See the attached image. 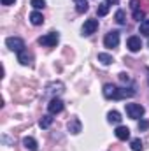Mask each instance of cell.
<instances>
[{
    "instance_id": "obj_9",
    "label": "cell",
    "mask_w": 149,
    "mask_h": 151,
    "mask_svg": "<svg viewBox=\"0 0 149 151\" xmlns=\"http://www.w3.org/2000/svg\"><path fill=\"white\" fill-rule=\"evenodd\" d=\"M67 128H69V132L70 134H81L82 132V123H81V119L79 118H70V121H69V125H67Z\"/></svg>"
},
{
    "instance_id": "obj_7",
    "label": "cell",
    "mask_w": 149,
    "mask_h": 151,
    "mask_svg": "<svg viewBox=\"0 0 149 151\" xmlns=\"http://www.w3.org/2000/svg\"><path fill=\"white\" fill-rule=\"evenodd\" d=\"M117 44H119V32H116V30L109 32L104 37V46L105 47H117Z\"/></svg>"
},
{
    "instance_id": "obj_5",
    "label": "cell",
    "mask_w": 149,
    "mask_h": 151,
    "mask_svg": "<svg viewBox=\"0 0 149 151\" xmlns=\"http://www.w3.org/2000/svg\"><path fill=\"white\" fill-rule=\"evenodd\" d=\"M97 28H98V21H97V19H86L84 25H82V28H81V34H82L84 37H88V35L95 34Z\"/></svg>"
},
{
    "instance_id": "obj_3",
    "label": "cell",
    "mask_w": 149,
    "mask_h": 151,
    "mask_svg": "<svg viewBox=\"0 0 149 151\" xmlns=\"http://www.w3.org/2000/svg\"><path fill=\"white\" fill-rule=\"evenodd\" d=\"M58 40H60V34L58 32H49V34H46V35H42L39 39V44L46 46V47H53V46L58 44Z\"/></svg>"
},
{
    "instance_id": "obj_28",
    "label": "cell",
    "mask_w": 149,
    "mask_h": 151,
    "mask_svg": "<svg viewBox=\"0 0 149 151\" xmlns=\"http://www.w3.org/2000/svg\"><path fill=\"white\" fill-rule=\"evenodd\" d=\"M105 2H107L109 5H111V4H114V5H116V4H119V0H105Z\"/></svg>"
},
{
    "instance_id": "obj_21",
    "label": "cell",
    "mask_w": 149,
    "mask_h": 151,
    "mask_svg": "<svg viewBox=\"0 0 149 151\" xmlns=\"http://www.w3.org/2000/svg\"><path fill=\"white\" fill-rule=\"evenodd\" d=\"M130 146H132V150H133V151H142V150H144V146H142V141H140V139H132Z\"/></svg>"
},
{
    "instance_id": "obj_10",
    "label": "cell",
    "mask_w": 149,
    "mask_h": 151,
    "mask_svg": "<svg viewBox=\"0 0 149 151\" xmlns=\"http://www.w3.org/2000/svg\"><path fill=\"white\" fill-rule=\"evenodd\" d=\"M32 60H34V56H32V53H28L27 49H23L21 53H18V62H19L21 65H32Z\"/></svg>"
},
{
    "instance_id": "obj_22",
    "label": "cell",
    "mask_w": 149,
    "mask_h": 151,
    "mask_svg": "<svg viewBox=\"0 0 149 151\" xmlns=\"http://www.w3.org/2000/svg\"><path fill=\"white\" fill-rule=\"evenodd\" d=\"M30 5H32L35 11H40V9H44V7H46V0H32V2H30Z\"/></svg>"
},
{
    "instance_id": "obj_1",
    "label": "cell",
    "mask_w": 149,
    "mask_h": 151,
    "mask_svg": "<svg viewBox=\"0 0 149 151\" xmlns=\"http://www.w3.org/2000/svg\"><path fill=\"white\" fill-rule=\"evenodd\" d=\"M104 97L105 99H112V100H121V99H126V97H132L135 91L133 90H125V88H117L111 83L104 84Z\"/></svg>"
},
{
    "instance_id": "obj_23",
    "label": "cell",
    "mask_w": 149,
    "mask_h": 151,
    "mask_svg": "<svg viewBox=\"0 0 149 151\" xmlns=\"http://www.w3.org/2000/svg\"><path fill=\"white\" fill-rule=\"evenodd\" d=\"M144 16H146V12H144L142 9H135V11H133V19H137V21H144Z\"/></svg>"
},
{
    "instance_id": "obj_29",
    "label": "cell",
    "mask_w": 149,
    "mask_h": 151,
    "mask_svg": "<svg viewBox=\"0 0 149 151\" xmlns=\"http://www.w3.org/2000/svg\"><path fill=\"white\" fill-rule=\"evenodd\" d=\"M148 72H149V70H148ZM148 83H149V79H148Z\"/></svg>"
},
{
    "instance_id": "obj_14",
    "label": "cell",
    "mask_w": 149,
    "mask_h": 151,
    "mask_svg": "<svg viewBox=\"0 0 149 151\" xmlns=\"http://www.w3.org/2000/svg\"><path fill=\"white\" fill-rule=\"evenodd\" d=\"M107 121H109V123H114V125H119V123H121V114L117 113V111H109Z\"/></svg>"
},
{
    "instance_id": "obj_19",
    "label": "cell",
    "mask_w": 149,
    "mask_h": 151,
    "mask_svg": "<svg viewBox=\"0 0 149 151\" xmlns=\"http://www.w3.org/2000/svg\"><path fill=\"white\" fill-rule=\"evenodd\" d=\"M114 18H116V23H117V25H125V23H126V14H125V11H121V9L116 12Z\"/></svg>"
},
{
    "instance_id": "obj_24",
    "label": "cell",
    "mask_w": 149,
    "mask_h": 151,
    "mask_svg": "<svg viewBox=\"0 0 149 151\" xmlns=\"http://www.w3.org/2000/svg\"><path fill=\"white\" fill-rule=\"evenodd\" d=\"M148 128H149V121L148 119H140V121H139V130L144 132V130H148Z\"/></svg>"
},
{
    "instance_id": "obj_16",
    "label": "cell",
    "mask_w": 149,
    "mask_h": 151,
    "mask_svg": "<svg viewBox=\"0 0 149 151\" xmlns=\"http://www.w3.org/2000/svg\"><path fill=\"white\" fill-rule=\"evenodd\" d=\"M51 123H53L51 114H44V116L40 118V121H39V127H40V128H49V127H51Z\"/></svg>"
},
{
    "instance_id": "obj_27",
    "label": "cell",
    "mask_w": 149,
    "mask_h": 151,
    "mask_svg": "<svg viewBox=\"0 0 149 151\" xmlns=\"http://www.w3.org/2000/svg\"><path fill=\"white\" fill-rule=\"evenodd\" d=\"M0 2H2V5H12L16 0H0Z\"/></svg>"
},
{
    "instance_id": "obj_13",
    "label": "cell",
    "mask_w": 149,
    "mask_h": 151,
    "mask_svg": "<svg viewBox=\"0 0 149 151\" xmlns=\"http://www.w3.org/2000/svg\"><path fill=\"white\" fill-rule=\"evenodd\" d=\"M30 21H32V25H35V27L42 25V23H44V16H42V12L34 11V12L30 14Z\"/></svg>"
},
{
    "instance_id": "obj_8",
    "label": "cell",
    "mask_w": 149,
    "mask_h": 151,
    "mask_svg": "<svg viewBox=\"0 0 149 151\" xmlns=\"http://www.w3.org/2000/svg\"><path fill=\"white\" fill-rule=\"evenodd\" d=\"M126 47H128L132 53L140 51V47H142V40H140V37H137V35L128 37V40H126Z\"/></svg>"
},
{
    "instance_id": "obj_20",
    "label": "cell",
    "mask_w": 149,
    "mask_h": 151,
    "mask_svg": "<svg viewBox=\"0 0 149 151\" xmlns=\"http://www.w3.org/2000/svg\"><path fill=\"white\" fill-rule=\"evenodd\" d=\"M109 7H111V5H109L107 2L100 4V5H98V9H97V14H98V16H105V14L109 12Z\"/></svg>"
},
{
    "instance_id": "obj_17",
    "label": "cell",
    "mask_w": 149,
    "mask_h": 151,
    "mask_svg": "<svg viewBox=\"0 0 149 151\" xmlns=\"http://www.w3.org/2000/svg\"><path fill=\"white\" fill-rule=\"evenodd\" d=\"M98 62H100L102 65H111L114 60H112V56L109 53H98Z\"/></svg>"
},
{
    "instance_id": "obj_25",
    "label": "cell",
    "mask_w": 149,
    "mask_h": 151,
    "mask_svg": "<svg viewBox=\"0 0 149 151\" xmlns=\"http://www.w3.org/2000/svg\"><path fill=\"white\" fill-rule=\"evenodd\" d=\"M119 79L125 81V83H128V81H130V76L126 74V72H121V74H119Z\"/></svg>"
},
{
    "instance_id": "obj_15",
    "label": "cell",
    "mask_w": 149,
    "mask_h": 151,
    "mask_svg": "<svg viewBox=\"0 0 149 151\" xmlns=\"http://www.w3.org/2000/svg\"><path fill=\"white\" fill-rule=\"evenodd\" d=\"M74 2H75V11H77V12H86V11L90 9L88 0H74Z\"/></svg>"
},
{
    "instance_id": "obj_4",
    "label": "cell",
    "mask_w": 149,
    "mask_h": 151,
    "mask_svg": "<svg viewBox=\"0 0 149 151\" xmlns=\"http://www.w3.org/2000/svg\"><path fill=\"white\" fill-rule=\"evenodd\" d=\"M5 46L14 53H21L25 49V40L19 37H7L5 39Z\"/></svg>"
},
{
    "instance_id": "obj_30",
    "label": "cell",
    "mask_w": 149,
    "mask_h": 151,
    "mask_svg": "<svg viewBox=\"0 0 149 151\" xmlns=\"http://www.w3.org/2000/svg\"><path fill=\"white\" fill-rule=\"evenodd\" d=\"M148 44H149V40H148Z\"/></svg>"
},
{
    "instance_id": "obj_6",
    "label": "cell",
    "mask_w": 149,
    "mask_h": 151,
    "mask_svg": "<svg viewBox=\"0 0 149 151\" xmlns=\"http://www.w3.org/2000/svg\"><path fill=\"white\" fill-rule=\"evenodd\" d=\"M47 111H49V114H60L63 111V100L58 97H53L47 104Z\"/></svg>"
},
{
    "instance_id": "obj_2",
    "label": "cell",
    "mask_w": 149,
    "mask_h": 151,
    "mask_svg": "<svg viewBox=\"0 0 149 151\" xmlns=\"http://www.w3.org/2000/svg\"><path fill=\"white\" fill-rule=\"evenodd\" d=\"M125 109H126L128 118H132V119H139V118H142L144 113H146V109L140 104H125Z\"/></svg>"
},
{
    "instance_id": "obj_18",
    "label": "cell",
    "mask_w": 149,
    "mask_h": 151,
    "mask_svg": "<svg viewBox=\"0 0 149 151\" xmlns=\"http://www.w3.org/2000/svg\"><path fill=\"white\" fill-rule=\"evenodd\" d=\"M139 32H140V35H146V37H149V19L140 21V25H139Z\"/></svg>"
},
{
    "instance_id": "obj_26",
    "label": "cell",
    "mask_w": 149,
    "mask_h": 151,
    "mask_svg": "<svg viewBox=\"0 0 149 151\" xmlns=\"http://www.w3.org/2000/svg\"><path fill=\"white\" fill-rule=\"evenodd\" d=\"M130 7H132V11L139 9V0H132V2H130Z\"/></svg>"
},
{
    "instance_id": "obj_11",
    "label": "cell",
    "mask_w": 149,
    "mask_h": 151,
    "mask_svg": "<svg viewBox=\"0 0 149 151\" xmlns=\"http://www.w3.org/2000/svg\"><path fill=\"white\" fill-rule=\"evenodd\" d=\"M114 134H116V137H117L119 141H128V139H130V128H128V127H121V125H119Z\"/></svg>"
},
{
    "instance_id": "obj_12",
    "label": "cell",
    "mask_w": 149,
    "mask_h": 151,
    "mask_svg": "<svg viewBox=\"0 0 149 151\" xmlns=\"http://www.w3.org/2000/svg\"><path fill=\"white\" fill-rule=\"evenodd\" d=\"M23 146L28 151H37V148H39L37 141H35L34 137H25V139H23Z\"/></svg>"
}]
</instances>
